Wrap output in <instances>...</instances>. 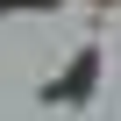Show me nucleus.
I'll return each instance as SVG.
<instances>
[{
  "label": "nucleus",
  "instance_id": "f257e3e1",
  "mask_svg": "<svg viewBox=\"0 0 121 121\" xmlns=\"http://www.w3.org/2000/svg\"><path fill=\"white\" fill-rule=\"evenodd\" d=\"M0 7H14V0H0Z\"/></svg>",
  "mask_w": 121,
  "mask_h": 121
}]
</instances>
